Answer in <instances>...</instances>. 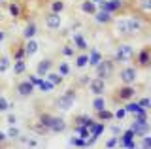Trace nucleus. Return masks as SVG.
<instances>
[{"label": "nucleus", "mask_w": 151, "mask_h": 149, "mask_svg": "<svg viewBox=\"0 0 151 149\" xmlns=\"http://www.w3.org/2000/svg\"><path fill=\"white\" fill-rule=\"evenodd\" d=\"M38 121L45 127V130L49 134H60L64 130H68V121L60 115H55V113H49V111H44V110H38Z\"/></svg>", "instance_id": "obj_1"}, {"label": "nucleus", "mask_w": 151, "mask_h": 149, "mask_svg": "<svg viewBox=\"0 0 151 149\" xmlns=\"http://www.w3.org/2000/svg\"><path fill=\"white\" fill-rule=\"evenodd\" d=\"M127 19H129V29L132 38H142L147 32H151V19H147V17L140 15L136 11H129Z\"/></svg>", "instance_id": "obj_2"}, {"label": "nucleus", "mask_w": 151, "mask_h": 149, "mask_svg": "<svg viewBox=\"0 0 151 149\" xmlns=\"http://www.w3.org/2000/svg\"><path fill=\"white\" fill-rule=\"evenodd\" d=\"M110 32H111V38L117 40V42H127V40H132V34H130V29H129V19L127 17H115L110 25Z\"/></svg>", "instance_id": "obj_3"}, {"label": "nucleus", "mask_w": 151, "mask_h": 149, "mask_svg": "<svg viewBox=\"0 0 151 149\" xmlns=\"http://www.w3.org/2000/svg\"><path fill=\"white\" fill-rule=\"evenodd\" d=\"M76 100H78V87L74 85V87H70V89H66L64 92H60L53 100V106L60 111H68V110H72Z\"/></svg>", "instance_id": "obj_4"}, {"label": "nucleus", "mask_w": 151, "mask_h": 149, "mask_svg": "<svg viewBox=\"0 0 151 149\" xmlns=\"http://www.w3.org/2000/svg\"><path fill=\"white\" fill-rule=\"evenodd\" d=\"M134 53H136V51H134V47H132L130 44H127V42H117L111 59L115 60L117 64H127V62H132Z\"/></svg>", "instance_id": "obj_5"}, {"label": "nucleus", "mask_w": 151, "mask_h": 149, "mask_svg": "<svg viewBox=\"0 0 151 149\" xmlns=\"http://www.w3.org/2000/svg\"><path fill=\"white\" fill-rule=\"evenodd\" d=\"M115 72H117V62L113 60L111 57L108 59V57H104L100 62L94 66V76L96 77H102V80H110V77L115 76Z\"/></svg>", "instance_id": "obj_6"}, {"label": "nucleus", "mask_w": 151, "mask_h": 149, "mask_svg": "<svg viewBox=\"0 0 151 149\" xmlns=\"http://www.w3.org/2000/svg\"><path fill=\"white\" fill-rule=\"evenodd\" d=\"M6 10L9 13L13 21H21V19H27V6L23 0H8L6 4Z\"/></svg>", "instance_id": "obj_7"}, {"label": "nucleus", "mask_w": 151, "mask_h": 149, "mask_svg": "<svg viewBox=\"0 0 151 149\" xmlns=\"http://www.w3.org/2000/svg\"><path fill=\"white\" fill-rule=\"evenodd\" d=\"M136 92H138V89H136L134 85H123L121 83V87H117L115 92H113V102H115V104H119V102L125 104V102L134 98Z\"/></svg>", "instance_id": "obj_8"}, {"label": "nucleus", "mask_w": 151, "mask_h": 149, "mask_svg": "<svg viewBox=\"0 0 151 149\" xmlns=\"http://www.w3.org/2000/svg\"><path fill=\"white\" fill-rule=\"evenodd\" d=\"M127 8H129V11H136L151 19V0H127Z\"/></svg>", "instance_id": "obj_9"}, {"label": "nucleus", "mask_w": 151, "mask_h": 149, "mask_svg": "<svg viewBox=\"0 0 151 149\" xmlns=\"http://www.w3.org/2000/svg\"><path fill=\"white\" fill-rule=\"evenodd\" d=\"M117 76H119L123 85H134L136 80H138V66L136 64H127L117 72Z\"/></svg>", "instance_id": "obj_10"}, {"label": "nucleus", "mask_w": 151, "mask_h": 149, "mask_svg": "<svg viewBox=\"0 0 151 149\" xmlns=\"http://www.w3.org/2000/svg\"><path fill=\"white\" fill-rule=\"evenodd\" d=\"M98 10H106L117 15V13H127L129 8H127V0H106V2L98 4Z\"/></svg>", "instance_id": "obj_11"}, {"label": "nucleus", "mask_w": 151, "mask_h": 149, "mask_svg": "<svg viewBox=\"0 0 151 149\" xmlns=\"http://www.w3.org/2000/svg\"><path fill=\"white\" fill-rule=\"evenodd\" d=\"M136 62V66L140 68H149L151 66V45H144V47H140L138 51L134 53V59H132Z\"/></svg>", "instance_id": "obj_12"}, {"label": "nucleus", "mask_w": 151, "mask_h": 149, "mask_svg": "<svg viewBox=\"0 0 151 149\" xmlns=\"http://www.w3.org/2000/svg\"><path fill=\"white\" fill-rule=\"evenodd\" d=\"M44 25H45V29L51 30V32L60 30V27H63V17H60V13H55V11L47 10L44 13Z\"/></svg>", "instance_id": "obj_13"}, {"label": "nucleus", "mask_w": 151, "mask_h": 149, "mask_svg": "<svg viewBox=\"0 0 151 149\" xmlns=\"http://www.w3.org/2000/svg\"><path fill=\"white\" fill-rule=\"evenodd\" d=\"M87 91L91 92L93 96H98V95H104L106 92V80H102V77H91V81H89L87 85Z\"/></svg>", "instance_id": "obj_14"}, {"label": "nucleus", "mask_w": 151, "mask_h": 149, "mask_svg": "<svg viewBox=\"0 0 151 149\" xmlns=\"http://www.w3.org/2000/svg\"><path fill=\"white\" fill-rule=\"evenodd\" d=\"M34 91H36V87L32 85L28 80H21V81H17V85H15V92L21 96V98H28V96H32Z\"/></svg>", "instance_id": "obj_15"}, {"label": "nucleus", "mask_w": 151, "mask_h": 149, "mask_svg": "<svg viewBox=\"0 0 151 149\" xmlns=\"http://www.w3.org/2000/svg\"><path fill=\"white\" fill-rule=\"evenodd\" d=\"M70 42H72V45L76 47V51H87L89 49V42L83 36V32H79V30L70 34Z\"/></svg>", "instance_id": "obj_16"}, {"label": "nucleus", "mask_w": 151, "mask_h": 149, "mask_svg": "<svg viewBox=\"0 0 151 149\" xmlns=\"http://www.w3.org/2000/svg\"><path fill=\"white\" fill-rule=\"evenodd\" d=\"M93 19L96 25H102V27H110L111 25V21L115 19V15L110 11H106V10H96V13L93 15Z\"/></svg>", "instance_id": "obj_17"}, {"label": "nucleus", "mask_w": 151, "mask_h": 149, "mask_svg": "<svg viewBox=\"0 0 151 149\" xmlns=\"http://www.w3.org/2000/svg\"><path fill=\"white\" fill-rule=\"evenodd\" d=\"M9 57H12V60L27 59V55H25V40L13 42V44H12V47H9Z\"/></svg>", "instance_id": "obj_18"}, {"label": "nucleus", "mask_w": 151, "mask_h": 149, "mask_svg": "<svg viewBox=\"0 0 151 149\" xmlns=\"http://www.w3.org/2000/svg\"><path fill=\"white\" fill-rule=\"evenodd\" d=\"M78 10L83 13V15H87V17H93L94 13H96L98 10V6L93 2V0H81V2L78 4Z\"/></svg>", "instance_id": "obj_19"}, {"label": "nucleus", "mask_w": 151, "mask_h": 149, "mask_svg": "<svg viewBox=\"0 0 151 149\" xmlns=\"http://www.w3.org/2000/svg\"><path fill=\"white\" fill-rule=\"evenodd\" d=\"M129 128L132 130V132H134V136H136V138H142V136H145V134H149V132H151L149 123H136V121H132Z\"/></svg>", "instance_id": "obj_20"}, {"label": "nucleus", "mask_w": 151, "mask_h": 149, "mask_svg": "<svg viewBox=\"0 0 151 149\" xmlns=\"http://www.w3.org/2000/svg\"><path fill=\"white\" fill-rule=\"evenodd\" d=\"M49 70H53V59H49V57H47V59H42L40 62L36 64V74L40 77H45Z\"/></svg>", "instance_id": "obj_21"}, {"label": "nucleus", "mask_w": 151, "mask_h": 149, "mask_svg": "<svg viewBox=\"0 0 151 149\" xmlns=\"http://www.w3.org/2000/svg\"><path fill=\"white\" fill-rule=\"evenodd\" d=\"M38 34V25L34 19H27L25 23V29H23V40H28V38H36Z\"/></svg>", "instance_id": "obj_22"}, {"label": "nucleus", "mask_w": 151, "mask_h": 149, "mask_svg": "<svg viewBox=\"0 0 151 149\" xmlns=\"http://www.w3.org/2000/svg\"><path fill=\"white\" fill-rule=\"evenodd\" d=\"M38 51H40V44H38L36 38L25 40V55H27V59H28V57H34Z\"/></svg>", "instance_id": "obj_23"}, {"label": "nucleus", "mask_w": 151, "mask_h": 149, "mask_svg": "<svg viewBox=\"0 0 151 149\" xmlns=\"http://www.w3.org/2000/svg\"><path fill=\"white\" fill-rule=\"evenodd\" d=\"M12 62L13 60L9 57V53H0V76H4L12 70Z\"/></svg>", "instance_id": "obj_24"}, {"label": "nucleus", "mask_w": 151, "mask_h": 149, "mask_svg": "<svg viewBox=\"0 0 151 149\" xmlns=\"http://www.w3.org/2000/svg\"><path fill=\"white\" fill-rule=\"evenodd\" d=\"M104 130H106V123H102V121H98V119L94 121L91 127H89V132H91V136L96 138V140L104 134Z\"/></svg>", "instance_id": "obj_25"}, {"label": "nucleus", "mask_w": 151, "mask_h": 149, "mask_svg": "<svg viewBox=\"0 0 151 149\" xmlns=\"http://www.w3.org/2000/svg\"><path fill=\"white\" fill-rule=\"evenodd\" d=\"M94 119L102 121V123H111V121H115L113 119V111H110L108 108H102V110L94 111Z\"/></svg>", "instance_id": "obj_26"}, {"label": "nucleus", "mask_w": 151, "mask_h": 149, "mask_svg": "<svg viewBox=\"0 0 151 149\" xmlns=\"http://www.w3.org/2000/svg\"><path fill=\"white\" fill-rule=\"evenodd\" d=\"M94 121H96V119L91 117V115H87V113H79V115H74L72 123H74V125H83V127H91Z\"/></svg>", "instance_id": "obj_27"}, {"label": "nucleus", "mask_w": 151, "mask_h": 149, "mask_svg": "<svg viewBox=\"0 0 151 149\" xmlns=\"http://www.w3.org/2000/svg\"><path fill=\"white\" fill-rule=\"evenodd\" d=\"M47 10L63 15V11L66 10V2L64 0H49V2H47Z\"/></svg>", "instance_id": "obj_28"}, {"label": "nucleus", "mask_w": 151, "mask_h": 149, "mask_svg": "<svg viewBox=\"0 0 151 149\" xmlns=\"http://www.w3.org/2000/svg\"><path fill=\"white\" fill-rule=\"evenodd\" d=\"M102 59H104V55H102V51H100V49L93 47L91 51H89V66H91V68H94Z\"/></svg>", "instance_id": "obj_29"}, {"label": "nucleus", "mask_w": 151, "mask_h": 149, "mask_svg": "<svg viewBox=\"0 0 151 149\" xmlns=\"http://www.w3.org/2000/svg\"><path fill=\"white\" fill-rule=\"evenodd\" d=\"M12 70H13L15 76H23V74H27V59L13 60V62H12Z\"/></svg>", "instance_id": "obj_30"}, {"label": "nucleus", "mask_w": 151, "mask_h": 149, "mask_svg": "<svg viewBox=\"0 0 151 149\" xmlns=\"http://www.w3.org/2000/svg\"><path fill=\"white\" fill-rule=\"evenodd\" d=\"M85 66H89V53L87 51H78L76 53V68H85Z\"/></svg>", "instance_id": "obj_31"}, {"label": "nucleus", "mask_w": 151, "mask_h": 149, "mask_svg": "<svg viewBox=\"0 0 151 149\" xmlns=\"http://www.w3.org/2000/svg\"><path fill=\"white\" fill-rule=\"evenodd\" d=\"M28 128H30L34 134H38V136H45V134H49V132L45 130V127H44V125H42L38 119H36V121H32V123L28 125Z\"/></svg>", "instance_id": "obj_32"}, {"label": "nucleus", "mask_w": 151, "mask_h": 149, "mask_svg": "<svg viewBox=\"0 0 151 149\" xmlns=\"http://www.w3.org/2000/svg\"><path fill=\"white\" fill-rule=\"evenodd\" d=\"M47 80H49L51 83H53V85L55 87H59V85H63V83H64V77L63 76H60V74L59 72H53V70H49V72H47Z\"/></svg>", "instance_id": "obj_33"}, {"label": "nucleus", "mask_w": 151, "mask_h": 149, "mask_svg": "<svg viewBox=\"0 0 151 149\" xmlns=\"http://www.w3.org/2000/svg\"><path fill=\"white\" fill-rule=\"evenodd\" d=\"M36 89L38 91H40V92H51V91H55L57 89V87L53 85V83H51L49 80H47V77H42V81H40V85H38L36 87Z\"/></svg>", "instance_id": "obj_34"}, {"label": "nucleus", "mask_w": 151, "mask_h": 149, "mask_svg": "<svg viewBox=\"0 0 151 149\" xmlns=\"http://www.w3.org/2000/svg\"><path fill=\"white\" fill-rule=\"evenodd\" d=\"M57 72H59L63 77H68L70 74H72V68H70L68 60H60V62L57 64Z\"/></svg>", "instance_id": "obj_35"}, {"label": "nucleus", "mask_w": 151, "mask_h": 149, "mask_svg": "<svg viewBox=\"0 0 151 149\" xmlns=\"http://www.w3.org/2000/svg\"><path fill=\"white\" fill-rule=\"evenodd\" d=\"M6 136H8V140H12V142H17V138L21 136V130L17 128V125H8Z\"/></svg>", "instance_id": "obj_36"}, {"label": "nucleus", "mask_w": 151, "mask_h": 149, "mask_svg": "<svg viewBox=\"0 0 151 149\" xmlns=\"http://www.w3.org/2000/svg\"><path fill=\"white\" fill-rule=\"evenodd\" d=\"M17 143H21V145H27V147H38L40 143H38V140H34V138H30V136H19L17 138Z\"/></svg>", "instance_id": "obj_37"}, {"label": "nucleus", "mask_w": 151, "mask_h": 149, "mask_svg": "<svg viewBox=\"0 0 151 149\" xmlns=\"http://www.w3.org/2000/svg\"><path fill=\"white\" fill-rule=\"evenodd\" d=\"M60 53H63L64 59H70V57H76L78 51H76V47L72 45V42H70V44H64L63 47H60Z\"/></svg>", "instance_id": "obj_38"}, {"label": "nucleus", "mask_w": 151, "mask_h": 149, "mask_svg": "<svg viewBox=\"0 0 151 149\" xmlns=\"http://www.w3.org/2000/svg\"><path fill=\"white\" fill-rule=\"evenodd\" d=\"M125 110H127V113H132V115H134L136 111L145 110V108H142V106L138 104V100L134 102V98H132V100H129V102H125Z\"/></svg>", "instance_id": "obj_39"}, {"label": "nucleus", "mask_w": 151, "mask_h": 149, "mask_svg": "<svg viewBox=\"0 0 151 149\" xmlns=\"http://www.w3.org/2000/svg\"><path fill=\"white\" fill-rule=\"evenodd\" d=\"M91 108L94 111H98V110H102V108H106V98H104V95H98V96H94L93 102H91Z\"/></svg>", "instance_id": "obj_40"}, {"label": "nucleus", "mask_w": 151, "mask_h": 149, "mask_svg": "<svg viewBox=\"0 0 151 149\" xmlns=\"http://www.w3.org/2000/svg\"><path fill=\"white\" fill-rule=\"evenodd\" d=\"M68 143L72 147H87V140L81 138V136H78V134H74V136L68 140Z\"/></svg>", "instance_id": "obj_41"}, {"label": "nucleus", "mask_w": 151, "mask_h": 149, "mask_svg": "<svg viewBox=\"0 0 151 149\" xmlns=\"http://www.w3.org/2000/svg\"><path fill=\"white\" fill-rule=\"evenodd\" d=\"M12 108H13V104H12V102H8L6 96H2V95H0V113H8V111L12 110Z\"/></svg>", "instance_id": "obj_42"}, {"label": "nucleus", "mask_w": 151, "mask_h": 149, "mask_svg": "<svg viewBox=\"0 0 151 149\" xmlns=\"http://www.w3.org/2000/svg\"><path fill=\"white\" fill-rule=\"evenodd\" d=\"M89 81H91V76L89 74H81V76H78V80H76V87H87Z\"/></svg>", "instance_id": "obj_43"}, {"label": "nucleus", "mask_w": 151, "mask_h": 149, "mask_svg": "<svg viewBox=\"0 0 151 149\" xmlns=\"http://www.w3.org/2000/svg\"><path fill=\"white\" fill-rule=\"evenodd\" d=\"M127 115H129V113H127L125 106H123V108H117L115 111H113V119H115V121H123V119L127 117Z\"/></svg>", "instance_id": "obj_44"}, {"label": "nucleus", "mask_w": 151, "mask_h": 149, "mask_svg": "<svg viewBox=\"0 0 151 149\" xmlns=\"http://www.w3.org/2000/svg\"><path fill=\"white\" fill-rule=\"evenodd\" d=\"M138 145L144 147V149H151V134H145V136H142Z\"/></svg>", "instance_id": "obj_45"}, {"label": "nucleus", "mask_w": 151, "mask_h": 149, "mask_svg": "<svg viewBox=\"0 0 151 149\" xmlns=\"http://www.w3.org/2000/svg\"><path fill=\"white\" fill-rule=\"evenodd\" d=\"M108 128H110L111 136H119V134L123 132V127H121L119 123H113V121H111V125H110V127H108Z\"/></svg>", "instance_id": "obj_46"}, {"label": "nucleus", "mask_w": 151, "mask_h": 149, "mask_svg": "<svg viewBox=\"0 0 151 149\" xmlns=\"http://www.w3.org/2000/svg\"><path fill=\"white\" fill-rule=\"evenodd\" d=\"M106 147H108V149L119 147V136H111L110 140H106Z\"/></svg>", "instance_id": "obj_47"}, {"label": "nucleus", "mask_w": 151, "mask_h": 149, "mask_svg": "<svg viewBox=\"0 0 151 149\" xmlns=\"http://www.w3.org/2000/svg\"><path fill=\"white\" fill-rule=\"evenodd\" d=\"M27 80L30 81V83H32V85H34V87H38V85H40V81H42V77H40V76H38V74L34 72V74H30V76L27 77Z\"/></svg>", "instance_id": "obj_48"}, {"label": "nucleus", "mask_w": 151, "mask_h": 149, "mask_svg": "<svg viewBox=\"0 0 151 149\" xmlns=\"http://www.w3.org/2000/svg\"><path fill=\"white\" fill-rule=\"evenodd\" d=\"M6 123H8V125H17V115H15V113H12V111H8V115H6Z\"/></svg>", "instance_id": "obj_49"}, {"label": "nucleus", "mask_w": 151, "mask_h": 149, "mask_svg": "<svg viewBox=\"0 0 151 149\" xmlns=\"http://www.w3.org/2000/svg\"><path fill=\"white\" fill-rule=\"evenodd\" d=\"M138 104L142 106V108L149 110V108H151V98H147V96H144V98H140V100H138Z\"/></svg>", "instance_id": "obj_50"}, {"label": "nucleus", "mask_w": 151, "mask_h": 149, "mask_svg": "<svg viewBox=\"0 0 151 149\" xmlns=\"http://www.w3.org/2000/svg\"><path fill=\"white\" fill-rule=\"evenodd\" d=\"M136 145H138V143H136V140H130V142H125L121 147H125V149H134Z\"/></svg>", "instance_id": "obj_51"}, {"label": "nucleus", "mask_w": 151, "mask_h": 149, "mask_svg": "<svg viewBox=\"0 0 151 149\" xmlns=\"http://www.w3.org/2000/svg\"><path fill=\"white\" fill-rule=\"evenodd\" d=\"M6 142H8L6 132H2V130H0V145H6Z\"/></svg>", "instance_id": "obj_52"}, {"label": "nucleus", "mask_w": 151, "mask_h": 149, "mask_svg": "<svg viewBox=\"0 0 151 149\" xmlns=\"http://www.w3.org/2000/svg\"><path fill=\"white\" fill-rule=\"evenodd\" d=\"M4 40H6V30H4V29H0V44H2Z\"/></svg>", "instance_id": "obj_53"}, {"label": "nucleus", "mask_w": 151, "mask_h": 149, "mask_svg": "<svg viewBox=\"0 0 151 149\" xmlns=\"http://www.w3.org/2000/svg\"><path fill=\"white\" fill-rule=\"evenodd\" d=\"M93 2H94V4H96V6H98V4H102V2H106V0H93Z\"/></svg>", "instance_id": "obj_54"}, {"label": "nucleus", "mask_w": 151, "mask_h": 149, "mask_svg": "<svg viewBox=\"0 0 151 149\" xmlns=\"http://www.w3.org/2000/svg\"><path fill=\"white\" fill-rule=\"evenodd\" d=\"M0 2H6V0H0Z\"/></svg>", "instance_id": "obj_55"}, {"label": "nucleus", "mask_w": 151, "mask_h": 149, "mask_svg": "<svg viewBox=\"0 0 151 149\" xmlns=\"http://www.w3.org/2000/svg\"><path fill=\"white\" fill-rule=\"evenodd\" d=\"M0 17H2V11H0Z\"/></svg>", "instance_id": "obj_56"}, {"label": "nucleus", "mask_w": 151, "mask_h": 149, "mask_svg": "<svg viewBox=\"0 0 151 149\" xmlns=\"http://www.w3.org/2000/svg\"><path fill=\"white\" fill-rule=\"evenodd\" d=\"M64 2H68V0H64Z\"/></svg>", "instance_id": "obj_57"}, {"label": "nucleus", "mask_w": 151, "mask_h": 149, "mask_svg": "<svg viewBox=\"0 0 151 149\" xmlns=\"http://www.w3.org/2000/svg\"><path fill=\"white\" fill-rule=\"evenodd\" d=\"M149 68H151V66H149Z\"/></svg>", "instance_id": "obj_58"}]
</instances>
